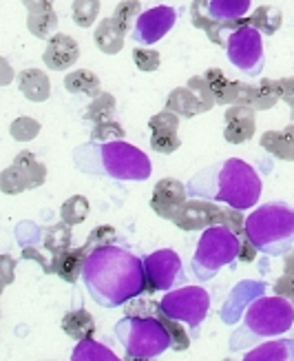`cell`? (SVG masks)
Segmentation results:
<instances>
[{"instance_id": "cell-47", "label": "cell", "mask_w": 294, "mask_h": 361, "mask_svg": "<svg viewBox=\"0 0 294 361\" xmlns=\"http://www.w3.org/2000/svg\"><path fill=\"white\" fill-rule=\"evenodd\" d=\"M259 253V250L255 248V244L250 242L243 235V242H241V253H239V262H253L255 259V255Z\"/></svg>"}, {"instance_id": "cell-2", "label": "cell", "mask_w": 294, "mask_h": 361, "mask_svg": "<svg viewBox=\"0 0 294 361\" xmlns=\"http://www.w3.org/2000/svg\"><path fill=\"white\" fill-rule=\"evenodd\" d=\"M186 188H188L191 197L224 202L232 209L248 211L261 197V178L248 162L228 158L197 171Z\"/></svg>"}, {"instance_id": "cell-48", "label": "cell", "mask_w": 294, "mask_h": 361, "mask_svg": "<svg viewBox=\"0 0 294 361\" xmlns=\"http://www.w3.org/2000/svg\"><path fill=\"white\" fill-rule=\"evenodd\" d=\"M23 5L27 7V13H34V11L53 9V0H23Z\"/></svg>"}, {"instance_id": "cell-7", "label": "cell", "mask_w": 294, "mask_h": 361, "mask_svg": "<svg viewBox=\"0 0 294 361\" xmlns=\"http://www.w3.org/2000/svg\"><path fill=\"white\" fill-rule=\"evenodd\" d=\"M113 333L129 359H155L168 348H173L166 326L155 315L122 317L115 324Z\"/></svg>"}, {"instance_id": "cell-45", "label": "cell", "mask_w": 294, "mask_h": 361, "mask_svg": "<svg viewBox=\"0 0 294 361\" xmlns=\"http://www.w3.org/2000/svg\"><path fill=\"white\" fill-rule=\"evenodd\" d=\"M115 238H117V235H115V228H113V226H96V228L91 231L87 244H89L91 250H93V248L104 246V244H113Z\"/></svg>"}, {"instance_id": "cell-12", "label": "cell", "mask_w": 294, "mask_h": 361, "mask_svg": "<svg viewBox=\"0 0 294 361\" xmlns=\"http://www.w3.org/2000/svg\"><path fill=\"white\" fill-rule=\"evenodd\" d=\"M146 293L170 290L177 284H186V273L181 257L170 248H160L144 257Z\"/></svg>"}, {"instance_id": "cell-40", "label": "cell", "mask_w": 294, "mask_h": 361, "mask_svg": "<svg viewBox=\"0 0 294 361\" xmlns=\"http://www.w3.org/2000/svg\"><path fill=\"white\" fill-rule=\"evenodd\" d=\"M148 129H151V133H177L179 116L173 114V111H168V109H164V111L155 114L148 120Z\"/></svg>"}, {"instance_id": "cell-37", "label": "cell", "mask_w": 294, "mask_h": 361, "mask_svg": "<svg viewBox=\"0 0 294 361\" xmlns=\"http://www.w3.org/2000/svg\"><path fill=\"white\" fill-rule=\"evenodd\" d=\"M124 127L120 122H115V120H108V122H102V124H96L93 127V131H91V135H89V140L91 142H98V145H102V142H115V140H124Z\"/></svg>"}, {"instance_id": "cell-42", "label": "cell", "mask_w": 294, "mask_h": 361, "mask_svg": "<svg viewBox=\"0 0 294 361\" xmlns=\"http://www.w3.org/2000/svg\"><path fill=\"white\" fill-rule=\"evenodd\" d=\"M181 147V140L177 133H151V149L155 153L168 155Z\"/></svg>"}, {"instance_id": "cell-14", "label": "cell", "mask_w": 294, "mask_h": 361, "mask_svg": "<svg viewBox=\"0 0 294 361\" xmlns=\"http://www.w3.org/2000/svg\"><path fill=\"white\" fill-rule=\"evenodd\" d=\"M175 23H177V11L173 7H166V5L151 7L139 13V18L135 20L133 40L142 47L155 44L175 27Z\"/></svg>"}, {"instance_id": "cell-18", "label": "cell", "mask_w": 294, "mask_h": 361, "mask_svg": "<svg viewBox=\"0 0 294 361\" xmlns=\"http://www.w3.org/2000/svg\"><path fill=\"white\" fill-rule=\"evenodd\" d=\"M77 58H80V44L75 38L67 34H53L46 42V49L42 54L44 65L51 71H65L71 69Z\"/></svg>"}, {"instance_id": "cell-44", "label": "cell", "mask_w": 294, "mask_h": 361, "mask_svg": "<svg viewBox=\"0 0 294 361\" xmlns=\"http://www.w3.org/2000/svg\"><path fill=\"white\" fill-rule=\"evenodd\" d=\"M292 293H294V250L286 255V271L274 284V295L290 297Z\"/></svg>"}, {"instance_id": "cell-16", "label": "cell", "mask_w": 294, "mask_h": 361, "mask_svg": "<svg viewBox=\"0 0 294 361\" xmlns=\"http://www.w3.org/2000/svg\"><path fill=\"white\" fill-rule=\"evenodd\" d=\"M186 200H188V188H186V184H181L175 178H166L155 184L153 197H151V209L162 219H173L175 211Z\"/></svg>"}, {"instance_id": "cell-27", "label": "cell", "mask_w": 294, "mask_h": 361, "mask_svg": "<svg viewBox=\"0 0 294 361\" xmlns=\"http://www.w3.org/2000/svg\"><path fill=\"white\" fill-rule=\"evenodd\" d=\"M253 0H210V16L217 20H241L250 9Z\"/></svg>"}, {"instance_id": "cell-17", "label": "cell", "mask_w": 294, "mask_h": 361, "mask_svg": "<svg viewBox=\"0 0 294 361\" xmlns=\"http://www.w3.org/2000/svg\"><path fill=\"white\" fill-rule=\"evenodd\" d=\"M224 120H226V127H224L226 142H230V145H243V142H248V140L255 137V131H257L255 109L232 104V106L226 109Z\"/></svg>"}, {"instance_id": "cell-6", "label": "cell", "mask_w": 294, "mask_h": 361, "mask_svg": "<svg viewBox=\"0 0 294 361\" xmlns=\"http://www.w3.org/2000/svg\"><path fill=\"white\" fill-rule=\"evenodd\" d=\"M241 238L230 231L226 224H212L204 228L197 244V250L193 255V273L199 281H208L217 273H219L224 266L235 269V264L239 262L241 253Z\"/></svg>"}, {"instance_id": "cell-29", "label": "cell", "mask_w": 294, "mask_h": 361, "mask_svg": "<svg viewBox=\"0 0 294 361\" xmlns=\"http://www.w3.org/2000/svg\"><path fill=\"white\" fill-rule=\"evenodd\" d=\"M248 25L257 27L261 34H266V36H274L279 27H281V11L272 5H261L259 9L253 11L250 18H248Z\"/></svg>"}, {"instance_id": "cell-4", "label": "cell", "mask_w": 294, "mask_h": 361, "mask_svg": "<svg viewBox=\"0 0 294 361\" xmlns=\"http://www.w3.org/2000/svg\"><path fill=\"white\" fill-rule=\"evenodd\" d=\"M245 238L259 253L283 257L294 250V209L286 202H270L259 207L245 219Z\"/></svg>"}, {"instance_id": "cell-31", "label": "cell", "mask_w": 294, "mask_h": 361, "mask_svg": "<svg viewBox=\"0 0 294 361\" xmlns=\"http://www.w3.org/2000/svg\"><path fill=\"white\" fill-rule=\"evenodd\" d=\"M115 98L111 96V93H100L98 98H93V102L89 104L87 114H84V120L93 122V124H102V122H108L113 120L115 116Z\"/></svg>"}, {"instance_id": "cell-20", "label": "cell", "mask_w": 294, "mask_h": 361, "mask_svg": "<svg viewBox=\"0 0 294 361\" xmlns=\"http://www.w3.org/2000/svg\"><path fill=\"white\" fill-rule=\"evenodd\" d=\"M259 145L276 160L294 162V124H288L283 131H266L261 135Z\"/></svg>"}, {"instance_id": "cell-26", "label": "cell", "mask_w": 294, "mask_h": 361, "mask_svg": "<svg viewBox=\"0 0 294 361\" xmlns=\"http://www.w3.org/2000/svg\"><path fill=\"white\" fill-rule=\"evenodd\" d=\"M71 240H73V235H71V226L67 222H60V224H53L44 231V250L46 253L53 257L62 255V253H67V250H71Z\"/></svg>"}, {"instance_id": "cell-19", "label": "cell", "mask_w": 294, "mask_h": 361, "mask_svg": "<svg viewBox=\"0 0 294 361\" xmlns=\"http://www.w3.org/2000/svg\"><path fill=\"white\" fill-rule=\"evenodd\" d=\"M91 253V246L84 242V246L75 248V250H67L58 257L51 259V273H56L62 281L67 284H75L77 277H82L84 271V262Z\"/></svg>"}, {"instance_id": "cell-35", "label": "cell", "mask_w": 294, "mask_h": 361, "mask_svg": "<svg viewBox=\"0 0 294 361\" xmlns=\"http://www.w3.org/2000/svg\"><path fill=\"white\" fill-rule=\"evenodd\" d=\"M98 13H100V0H73L71 5V18L82 29H89L96 23Z\"/></svg>"}, {"instance_id": "cell-8", "label": "cell", "mask_w": 294, "mask_h": 361, "mask_svg": "<svg viewBox=\"0 0 294 361\" xmlns=\"http://www.w3.org/2000/svg\"><path fill=\"white\" fill-rule=\"evenodd\" d=\"M160 308L168 317L179 319L181 324L188 326L193 337H197L199 328L210 310V295L199 286H184L166 293L160 302Z\"/></svg>"}, {"instance_id": "cell-5", "label": "cell", "mask_w": 294, "mask_h": 361, "mask_svg": "<svg viewBox=\"0 0 294 361\" xmlns=\"http://www.w3.org/2000/svg\"><path fill=\"white\" fill-rule=\"evenodd\" d=\"M294 326V306L288 297H259L248 306L243 315V326L232 335L230 350H241L245 343H255L266 337H276L288 333Z\"/></svg>"}, {"instance_id": "cell-11", "label": "cell", "mask_w": 294, "mask_h": 361, "mask_svg": "<svg viewBox=\"0 0 294 361\" xmlns=\"http://www.w3.org/2000/svg\"><path fill=\"white\" fill-rule=\"evenodd\" d=\"M215 104L217 100L204 75H193L188 85L173 89L166 98V109L179 118H195L199 114H206Z\"/></svg>"}, {"instance_id": "cell-25", "label": "cell", "mask_w": 294, "mask_h": 361, "mask_svg": "<svg viewBox=\"0 0 294 361\" xmlns=\"http://www.w3.org/2000/svg\"><path fill=\"white\" fill-rule=\"evenodd\" d=\"M65 89L69 93H84L89 98H98L102 93L100 78L89 69H77L65 75Z\"/></svg>"}, {"instance_id": "cell-9", "label": "cell", "mask_w": 294, "mask_h": 361, "mask_svg": "<svg viewBox=\"0 0 294 361\" xmlns=\"http://www.w3.org/2000/svg\"><path fill=\"white\" fill-rule=\"evenodd\" d=\"M226 56L232 67H237L250 78H257L263 71V65H266L261 31L253 25H243L237 31H232L228 36Z\"/></svg>"}, {"instance_id": "cell-36", "label": "cell", "mask_w": 294, "mask_h": 361, "mask_svg": "<svg viewBox=\"0 0 294 361\" xmlns=\"http://www.w3.org/2000/svg\"><path fill=\"white\" fill-rule=\"evenodd\" d=\"M206 82L212 91V96L217 100V104H230V89H232V80H228V75L222 69H208L204 73Z\"/></svg>"}, {"instance_id": "cell-34", "label": "cell", "mask_w": 294, "mask_h": 361, "mask_svg": "<svg viewBox=\"0 0 294 361\" xmlns=\"http://www.w3.org/2000/svg\"><path fill=\"white\" fill-rule=\"evenodd\" d=\"M139 13H142V3H139V0H122V3L115 7L111 18L115 23V27L127 36L133 27V20L139 18Z\"/></svg>"}, {"instance_id": "cell-21", "label": "cell", "mask_w": 294, "mask_h": 361, "mask_svg": "<svg viewBox=\"0 0 294 361\" xmlns=\"http://www.w3.org/2000/svg\"><path fill=\"white\" fill-rule=\"evenodd\" d=\"M18 89L31 102H44L51 96V82L49 75L40 69H25L18 73Z\"/></svg>"}, {"instance_id": "cell-30", "label": "cell", "mask_w": 294, "mask_h": 361, "mask_svg": "<svg viewBox=\"0 0 294 361\" xmlns=\"http://www.w3.org/2000/svg\"><path fill=\"white\" fill-rule=\"evenodd\" d=\"M71 359L73 361H96V359H100V361H106V359L108 361H115L117 355L111 348H106V346H102V343L93 341L89 337V339L77 341V346L71 353Z\"/></svg>"}, {"instance_id": "cell-32", "label": "cell", "mask_w": 294, "mask_h": 361, "mask_svg": "<svg viewBox=\"0 0 294 361\" xmlns=\"http://www.w3.org/2000/svg\"><path fill=\"white\" fill-rule=\"evenodd\" d=\"M155 317H158L164 326H166V331L170 335V341H173V350L177 353H184V350H188L191 346V337L188 333L184 331V326L179 319H173V317H168L166 312L160 308V302H158V308H155Z\"/></svg>"}, {"instance_id": "cell-1", "label": "cell", "mask_w": 294, "mask_h": 361, "mask_svg": "<svg viewBox=\"0 0 294 361\" xmlns=\"http://www.w3.org/2000/svg\"><path fill=\"white\" fill-rule=\"evenodd\" d=\"M82 281L98 306L120 308L146 290L144 259L115 242L98 246L84 262Z\"/></svg>"}, {"instance_id": "cell-50", "label": "cell", "mask_w": 294, "mask_h": 361, "mask_svg": "<svg viewBox=\"0 0 294 361\" xmlns=\"http://www.w3.org/2000/svg\"><path fill=\"white\" fill-rule=\"evenodd\" d=\"M288 300H290V302H292V306H294V293H292V295L288 297Z\"/></svg>"}, {"instance_id": "cell-10", "label": "cell", "mask_w": 294, "mask_h": 361, "mask_svg": "<svg viewBox=\"0 0 294 361\" xmlns=\"http://www.w3.org/2000/svg\"><path fill=\"white\" fill-rule=\"evenodd\" d=\"M46 182V166L36 160L31 151H20L13 158L11 166L0 173V188L5 195H18L31 188H38Z\"/></svg>"}, {"instance_id": "cell-33", "label": "cell", "mask_w": 294, "mask_h": 361, "mask_svg": "<svg viewBox=\"0 0 294 361\" xmlns=\"http://www.w3.org/2000/svg\"><path fill=\"white\" fill-rule=\"evenodd\" d=\"M89 211H91V207L84 195H71L65 204H62L60 217H62V222H67L69 226H77L89 217Z\"/></svg>"}, {"instance_id": "cell-41", "label": "cell", "mask_w": 294, "mask_h": 361, "mask_svg": "<svg viewBox=\"0 0 294 361\" xmlns=\"http://www.w3.org/2000/svg\"><path fill=\"white\" fill-rule=\"evenodd\" d=\"M133 62L139 71L153 73V71H158V67L162 65V58L158 51L146 49V47H137V49L133 51Z\"/></svg>"}, {"instance_id": "cell-28", "label": "cell", "mask_w": 294, "mask_h": 361, "mask_svg": "<svg viewBox=\"0 0 294 361\" xmlns=\"http://www.w3.org/2000/svg\"><path fill=\"white\" fill-rule=\"evenodd\" d=\"M27 29L36 38H51L58 29V13L53 9L27 13Z\"/></svg>"}, {"instance_id": "cell-38", "label": "cell", "mask_w": 294, "mask_h": 361, "mask_svg": "<svg viewBox=\"0 0 294 361\" xmlns=\"http://www.w3.org/2000/svg\"><path fill=\"white\" fill-rule=\"evenodd\" d=\"M257 91L259 85H245L239 80H232V89H230V106L239 104V106H257Z\"/></svg>"}, {"instance_id": "cell-43", "label": "cell", "mask_w": 294, "mask_h": 361, "mask_svg": "<svg viewBox=\"0 0 294 361\" xmlns=\"http://www.w3.org/2000/svg\"><path fill=\"white\" fill-rule=\"evenodd\" d=\"M279 102L276 89H274V80H261L259 82V91H257V106L255 111H268L274 104Z\"/></svg>"}, {"instance_id": "cell-24", "label": "cell", "mask_w": 294, "mask_h": 361, "mask_svg": "<svg viewBox=\"0 0 294 361\" xmlns=\"http://www.w3.org/2000/svg\"><path fill=\"white\" fill-rule=\"evenodd\" d=\"M294 359V339H276L243 355V361H286Z\"/></svg>"}, {"instance_id": "cell-49", "label": "cell", "mask_w": 294, "mask_h": 361, "mask_svg": "<svg viewBox=\"0 0 294 361\" xmlns=\"http://www.w3.org/2000/svg\"><path fill=\"white\" fill-rule=\"evenodd\" d=\"M290 122L294 124V106H292V111H290Z\"/></svg>"}, {"instance_id": "cell-3", "label": "cell", "mask_w": 294, "mask_h": 361, "mask_svg": "<svg viewBox=\"0 0 294 361\" xmlns=\"http://www.w3.org/2000/svg\"><path fill=\"white\" fill-rule=\"evenodd\" d=\"M73 166L93 178H111L120 182H144L151 178V160L137 147L115 140V142H87L71 153Z\"/></svg>"}, {"instance_id": "cell-39", "label": "cell", "mask_w": 294, "mask_h": 361, "mask_svg": "<svg viewBox=\"0 0 294 361\" xmlns=\"http://www.w3.org/2000/svg\"><path fill=\"white\" fill-rule=\"evenodd\" d=\"M9 133L13 140H18V142H29V140H34L40 133V122L27 116L15 118L9 127Z\"/></svg>"}, {"instance_id": "cell-22", "label": "cell", "mask_w": 294, "mask_h": 361, "mask_svg": "<svg viewBox=\"0 0 294 361\" xmlns=\"http://www.w3.org/2000/svg\"><path fill=\"white\" fill-rule=\"evenodd\" d=\"M62 331H65L71 339L82 341V339H89L96 335V319H93L89 310L77 308L62 317Z\"/></svg>"}, {"instance_id": "cell-15", "label": "cell", "mask_w": 294, "mask_h": 361, "mask_svg": "<svg viewBox=\"0 0 294 361\" xmlns=\"http://www.w3.org/2000/svg\"><path fill=\"white\" fill-rule=\"evenodd\" d=\"M191 23L193 27L206 31V36L210 42L226 47L228 44V36L232 31H237L239 27L248 25V18L241 20H232V23H224V20H217L210 16V0H193L191 5Z\"/></svg>"}, {"instance_id": "cell-46", "label": "cell", "mask_w": 294, "mask_h": 361, "mask_svg": "<svg viewBox=\"0 0 294 361\" xmlns=\"http://www.w3.org/2000/svg\"><path fill=\"white\" fill-rule=\"evenodd\" d=\"M274 89H276L279 100H283L290 106H294V78H281V80H274Z\"/></svg>"}, {"instance_id": "cell-13", "label": "cell", "mask_w": 294, "mask_h": 361, "mask_svg": "<svg viewBox=\"0 0 294 361\" xmlns=\"http://www.w3.org/2000/svg\"><path fill=\"white\" fill-rule=\"evenodd\" d=\"M226 217H228V209L217 207V204L210 200L193 197L181 204L170 222H173L179 231L191 233V231L208 228L212 224H226Z\"/></svg>"}, {"instance_id": "cell-23", "label": "cell", "mask_w": 294, "mask_h": 361, "mask_svg": "<svg viewBox=\"0 0 294 361\" xmlns=\"http://www.w3.org/2000/svg\"><path fill=\"white\" fill-rule=\"evenodd\" d=\"M93 40H96L98 49L106 56L120 54L122 47H124V34L115 27L113 18L100 20V25L96 27V34H93Z\"/></svg>"}]
</instances>
